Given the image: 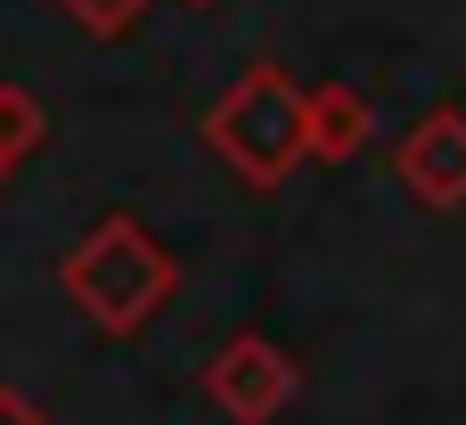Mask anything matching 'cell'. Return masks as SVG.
Returning <instances> with one entry per match:
<instances>
[{"instance_id":"obj_3","label":"cell","mask_w":466,"mask_h":425,"mask_svg":"<svg viewBox=\"0 0 466 425\" xmlns=\"http://www.w3.org/2000/svg\"><path fill=\"white\" fill-rule=\"evenodd\" d=\"M295 360L270 344V336H229L213 360H205V401L229 425H279L295 401Z\"/></svg>"},{"instance_id":"obj_6","label":"cell","mask_w":466,"mask_h":425,"mask_svg":"<svg viewBox=\"0 0 466 425\" xmlns=\"http://www.w3.org/2000/svg\"><path fill=\"white\" fill-rule=\"evenodd\" d=\"M41 139H49V106H41L25 82H0V164L16 172Z\"/></svg>"},{"instance_id":"obj_9","label":"cell","mask_w":466,"mask_h":425,"mask_svg":"<svg viewBox=\"0 0 466 425\" xmlns=\"http://www.w3.org/2000/svg\"><path fill=\"white\" fill-rule=\"evenodd\" d=\"M188 8H213V0H188Z\"/></svg>"},{"instance_id":"obj_8","label":"cell","mask_w":466,"mask_h":425,"mask_svg":"<svg viewBox=\"0 0 466 425\" xmlns=\"http://www.w3.org/2000/svg\"><path fill=\"white\" fill-rule=\"evenodd\" d=\"M0 425H49V418H41V410H33L16 385H0Z\"/></svg>"},{"instance_id":"obj_2","label":"cell","mask_w":466,"mask_h":425,"mask_svg":"<svg viewBox=\"0 0 466 425\" xmlns=\"http://www.w3.org/2000/svg\"><path fill=\"white\" fill-rule=\"evenodd\" d=\"M205 147L246 180V188H279L303 156H311V90L287 66H246L213 106H205Z\"/></svg>"},{"instance_id":"obj_10","label":"cell","mask_w":466,"mask_h":425,"mask_svg":"<svg viewBox=\"0 0 466 425\" xmlns=\"http://www.w3.org/2000/svg\"><path fill=\"white\" fill-rule=\"evenodd\" d=\"M0 180H8V164H0Z\"/></svg>"},{"instance_id":"obj_5","label":"cell","mask_w":466,"mask_h":425,"mask_svg":"<svg viewBox=\"0 0 466 425\" xmlns=\"http://www.w3.org/2000/svg\"><path fill=\"white\" fill-rule=\"evenodd\" d=\"M369 90L360 82H319L311 90V156L319 164H344V156H360L369 147Z\"/></svg>"},{"instance_id":"obj_4","label":"cell","mask_w":466,"mask_h":425,"mask_svg":"<svg viewBox=\"0 0 466 425\" xmlns=\"http://www.w3.org/2000/svg\"><path fill=\"white\" fill-rule=\"evenodd\" d=\"M393 180L434 205V213H459L466 205V106H426L410 123V139L393 147Z\"/></svg>"},{"instance_id":"obj_1","label":"cell","mask_w":466,"mask_h":425,"mask_svg":"<svg viewBox=\"0 0 466 425\" xmlns=\"http://www.w3.org/2000/svg\"><path fill=\"white\" fill-rule=\"evenodd\" d=\"M57 287H66V303H74L98 336H139V328L180 295V262H172V246H164L139 213H106V221H90V229L66 246Z\"/></svg>"},{"instance_id":"obj_7","label":"cell","mask_w":466,"mask_h":425,"mask_svg":"<svg viewBox=\"0 0 466 425\" xmlns=\"http://www.w3.org/2000/svg\"><path fill=\"white\" fill-rule=\"evenodd\" d=\"M57 8H66V16H74L90 41H123V33H131V25H139L156 0H57Z\"/></svg>"}]
</instances>
